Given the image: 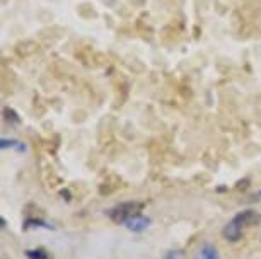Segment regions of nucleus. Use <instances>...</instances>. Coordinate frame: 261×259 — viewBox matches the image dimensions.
Listing matches in <instances>:
<instances>
[{"label":"nucleus","mask_w":261,"mask_h":259,"mask_svg":"<svg viewBox=\"0 0 261 259\" xmlns=\"http://www.w3.org/2000/svg\"><path fill=\"white\" fill-rule=\"evenodd\" d=\"M125 225H126L128 231H132V232H144L145 228L150 225V218L144 217L142 213H139V215H135L134 218L128 220Z\"/></svg>","instance_id":"obj_3"},{"label":"nucleus","mask_w":261,"mask_h":259,"mask_svg":"<svg viewBox=\"0 0 261 259\" xmlns=\"http://www.w3.org/2000/svg\"><path fill=\"white\" fill-rule=\"evenodd\" d=\"M195 259H220V254L217 251L215 246L212 244H205L198 249V252L195 254Z\"/></svg>","instance_id":"obj_4"},{"label":"nucleus","mask_w":261,"mask_h":259,"mask_svg":"<svg viewBox=\"0 0 261 259\" xmlns=\"http://www.w3.org/2000/svg\"><path fill=\"white\" fill-rule=\"evenodd\" d=\"M28 259H53L50 256V252L45 251V249H29L26 251Z\"/></svg>","instance_id":"obj_5"},{"label":"nucleus","mask_w":261,"mask_h":259,"mask_svg":"<svg viewBox=\"0 0 261 259\" xmlns=\"http://www.w3.org/2000/svg\"><path fill=\"white\" fill-rule=\"evenodd\" d=\"M31 225H34V227H45V228H53V225H50V223H46V222H41V220H28L26 222V228H29Z\"/></svg>","instance_id":"obj_6"},{"label":"nucleus","mask_w":261,"mask_h":259,"mask_svg":"<svg viewBox=\"0 0 261 259\" xmlns=\"http://www.w3.org/2000/svg\"><path fill=\"white\" fill-rule=\"evenodd\" d=\"M19 141L16 140H7V138H2V149H7V147H19L21 150H24V147L22 145H17Z\"/></svg>","instance_id":"obj_7"},{"label":"nucleus","mask_w":261,"mask_h":259,"mask_svg":"<svg viewBox=\"0 0 261 259\" xmlns=\"http://www.w3.org/2000/svg\"><path fill=\"white\" fill-rule=\"evenodd\" d=\"M261 222V215L254 210H244V212L238 213L230 222L222 228V236L227 242H238L246 228L258 225Z\"/></svg>","instance_id":"obj_1"},{"label":"nucleus","mask_w":261,"mask_h":259,"mask_svg":"<svg viewBox=\"0 0 261 259\" xmlns=\"http://www.w3.org/2000/svg\"><path fill=\"white\" fill-rule=\"evenodd\" d=\"M256 196H258V198L261 199V191H258V194H256Z\"/></svg>","instance_id":"obj_8"},{"label":"nucleus","mask_w":261,"mask_h":259,"mask_svg":"<svg viewBox=\"0 0 261 259\" xmlns=\"http://www.w3.org/2000/svg\"><path fill=\"white\" fill-rule=\"evenodd\" d=\"M144 208V205L140 202H125L116 205L115 208L110 210V218L115 223H126L130 218H134L135 215H139Z\"/></svg>","instance_id":"obj_2"}]
</instances>
